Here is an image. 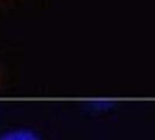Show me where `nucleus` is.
Masks as SVG:
<instances>
[{
  "label": "nucleus",
  "instance_id": "nucleus-1",
  "mask_svg": "<svg viewBox=\"0 0 155 140\" xmlns=\"http://www.w3.org/2000/svg\"><path fill=\"white\" fill-rule=\"evenodd\" d=\"M0 140H41L39 135L31 130H13L0 135Z\"/></svg>",
  "mask_w": 155,
  "mask_h": 140
},
{
  "label": "nucleus",
  "instance_id": "nucleus-2",
  "mask_svg": "<svg viewBox=\"0 0 155 140\" xmlns=\"http://www.w3.org/2000/svg\"><path fill=\"white\" fill-rule=\"evenodd\" d=\"M26 0H0V9H9V8L19 7Z\"/></svg>",
  "mask_w": 155,
  "mask_h": 140
}]
</instances>
